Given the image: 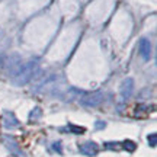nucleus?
Instances as JSON below:
<instances>
[{
  "label": "nucleus",
  "mask_w": 157,
  "mask_h": 157,
  "mask_svg": "<svg viewBox=\"0 0 157 157\" xmlns=\"http://www.w3.org/2000/svg\"><path fill=\"white\" fill-rule=\"evenodd\" d=\"M39 74V58H31L19 66L16 73L13 74V83L16 86H25L32 82Z\"/></svg>",
  "instance_id": "nucleus-1"
},
{
  "label": "nucleus",
  "mask_w": 157,
  "mask_h": 157,
  "mask_svg": "<svg viewBox=\"0 0 157 157\" xmlns=\"http://www.w3.org/2000/svg\"><path fill=\"white\" fill-rule=\"evenodd\" d=\"M105 99L103 96V92L101 90H96V92H89V93H83V95L78 98L80 103L86 108H96L99 106Z\"/></svg>",
  "instance_id": "nucleus-2"
},
{
  "label": "nucleus",
  "mask_w": 157,
  "mask_h": 157,
  "mask_svg": "<svg viewBox=\"0 0 157 157\" xmlns=\"http://www.w3.org/2000/svg\"><path fill=\"white\" fill-rule=\"evenodd\" d=\"M2 140H3V144H5V147L15 157H25V154H23V151H22V148L19 147L17 141L15 140L13 137H10V135H3V137H2Z\"/></svg>",
  "instance_id": "nucleus-3"
},
{
  "label": "nucleus",
  "mask_w": 157,
  "mask_h": 157,
  "mask_svg": "<svg viewBox=\"0 0 157 157\" xmlns=\"http://www.w3.org/2000/svg\"><path fill=\"white\" fill-rule=\"evenodd\" d=\"M132 90H134V80L132 78H125L122 82V84H121V89H119L121 98H122L124 101L129 99L131 95H132Z\"/></svg>",
  "instance_id": "nucleus-4"
},
{
  "label": "nucleus",
  "mask_w": 157,
  "mask_h": 157,
  "mask_svg": "<svg viewBox=\"0 0 157 157\" xmlns=\"http://www.w3.org/2000/svg\"><path fill=\"white\" fill-rule=\"evenodd\" d=\"M138 51L144 60H150L151 58V42L147 38H141L140 44H138Z\"/></svg>",
  "instance_id": "nucleus-5"
},
{
  "label": "nucleus",
  "mask_w": 157,
  "mask_h": 157,
  "mask_svg": "<svg viewBox=\"0 0 157 157\" xmlns=\"http://www.w3.org/2000/svg\"><path fill=\"white\" fill-rule=\"evenodd\" d=\"M80 148V153H83L86 156H95L98 150H99V147L96 143H92V141H87V143H84L82 146L78 147Z\"/></svg>",
  "instance_id": "nucleus-6"
},
{
  "label": "nucleus",
  "mask_w": 157,
  "mask_h": 157,
  "mask_svg": "<svg viewBox=\"0 0 157 157\" xmlns=\"http://www.w3.org/2000/svg\"><path fill=\"white\" fill-rule=\"evenodd\" d=\"M3 125H5V128H7V129L16 128L17 125H19V121H17L16 117L12 112H5L3 113Z\"/></svg>",
  "instance_id": "nucleus-7"
},
{
  "label": "nucleus",
  "mask_w": 157,
  "mask_h": 157,
  "mask_svg": "<svg viewBox=\"0 0 157 157\" xmlns=\"http://www.w3.org/2000/svg\"><path fill=\"white\" fill-rule=\"evenodd\" d=\"M41 117H42V109L39 106H36L32 109V112L29 115V121H31V122H36V121H39Z\"/></svg>",
  "instance_id": "nucleus-8"
},
{
  "label": "nucleus",
  "mask_w": 157,
  "mask_h": 157,
  "mask_svg": "<svg viewBox=\"0 0 157 157\" xmlns=\"http://www.w3.org/2000/svg\"><path fill=\"white\" fill-rule=\"evenodd\" d=\"M122 147L125 148V150H128L129 153H132L137 148V146H135V143H132V141H129V140H127V141H124L122 143Z\"/></svg>",
  "instance_id": "nucleus-9"
},
{
  "label": "nucleus",
  "mask_w": 157,
  "mask_h": 157,
  "mask_svg": "<svg viewBox=\"0 0 157 157\" xmlns=\"http://www.w3.org/2000/svg\"><path fill=\"white\" fill-rule=\"evenodd\" d=\"M68 129L73 131V132H76V134H82V132H84V128H82V127H74V125H68L67 131Z\"/></svg>",
  "instance_id": "nucleus-10"
},
{
  "label": "nucleus",
  "mask_w": 157,
  "mask_h": 157,
  "mask_svg": "<svg viewBox=\"0 0 157 157\" xmlns=\"http://www.w3.org/2000/svg\"><path fill=\"white\" fill-rule=\"evenodd\" d=\"M148 144L151 147H156V144H157V135L156 134L148 135Z\"/></svg>",
  "instance_id": "nucleus-11"
},
{
  "label": "nucleus",
  "mask_w": 157,
  "mask_h": 157,
  "mask_svg": "<svg viewBox=\"0 0 157 157\" xmlns=\"http://www.w3.org/2000/svg\"><path fill=\"white\" fill-rule=\"evenodd\" d=\"M105 125H106V124L103 122V121H98V122H96V129H102V128H105Z\"/></svg>",
  "instance_id": "nucleus-12"
},
{
  "label": "nucleus",
  "mask_w": 157,
  "mask_h": 157,
  "mask_svg": "<svg viewBox=\"0 0 157 157\" xmlns=\"http://www.w3.org/2000/svg\"><path fill=\"white\" fill-rule=\"evenodd\" d=\"M106 147H108V148H112V150H117V148H119V146H118V144H112V143H108Z\"/></svg>",
  "instance_id": "nucleus-13"
},
{
  "label": "nucleus",
  "mask_w": 157,
  "mask_h": 157,
  "mask_svg": "<svg viewBox=\"0 0 157 157\" xmlns=\"http://www.w3.org/2000/svg\"><path fill=\"white\" fill-rule=\"evenodd\" d=\"M52 147H54V150H57L58 153H61V144H60V143H56Z\"/></svg>",
  "instance_id": "nucleus-14"
}]
</instances>
